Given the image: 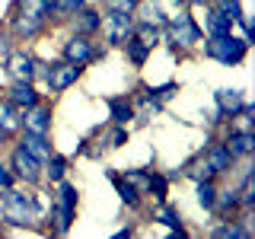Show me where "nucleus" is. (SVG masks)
<instances>
[{"mask_svg": "<svg viewBox=\"0 0 255 239\" xmlns=\"http://www.w3.org/2000/svg\"><path fill=\"white\" fill-rule=\"evenodd\" d=\"M0 220L10 230H29V233H45V204L35 188H3L0 191Z\"/></svg>", "mask_w": 255, "mask_h": 239, "instance_id": "1", "label": "nucleus"}, {"mask_svg": "<svg viewBox=\"0 0 255 239\" xmlns=\"http://www.w3.org/2000/svg\"><path fill=\"white\" fill-rule=\"evenodd\" d=\"M80 211V188L70 179H61L51 185V201L45 204V233L48 236H67L74 230Z\"/></svg>", "mask_w": 255, "mask_h": 239, "instance_id": "2", "label": "nucleus"}, {"mask_svg": "<svg viewBox=\"0 0 255 239\" xmlns=\"http://www.w3.org/2000/svg\"><path fill=\"white\" fill-rule=\"evenodd\" d=\"M163 45L172 48V54H191L198 51V45H201L204 32H201V22L191 16L188 6H179V13L166 16V26H163Z\"/></svg>", "mask_w": 255, "mask_h": 239, "instance_id": "3", "label": "nucleus"}, {"mask_svg": "<svg viewBox=\"0 0 255 239\" xmlns=\"http://www.w3.org/2000/svg\"><path fill=\"white\" fill-rule=\"evenodd\" d=\"M86 74V67L83 64H70V61H38V74H35V83L42 86V93L45 96H61V93H67L70 86H77L80 83V77Z\"/></svg>", "mask_w": 255, "mask_h": 239, "instance_id": "4", "label": "nucleus"}, {"mask_svg": "<svg viewBox=\"0 0 255 239\" xmlns=\"http://www.w3.org/2000/svg\"><path fill=\"white\" fill-rule=\"evenodd\" d=\"M201 54L207 61L214 64H223V67H239L246 58H249V42H246L243 35H236V32H230V35H204L201 38Z\"/></svg>", "mask_w": 255, "mask_h": 239, "instance_id": "5", "label": "nucleus"}, {"mask_svg": "<svg viewBox=\"0 0 255 239\" xmlns=\"http://www.w3.org/2000/svg\"><path fill=\"white\" fill-rule=\"evenodd\" d=\"M106 54H109V45L99 42V38H90V35H77V32H70V35L61 42V58L70 61V64L93 67V64L106 61Z\"/></svg>", "mask_w": 255, "mask_h": 239, "instance_id": "6", "label": "nucleus"}, {"mask_svg": "<svg viewBox=\"0 0 255 239\" xmlns=\"http://www.w3.org/2000/svg\"><path fill=\"white\" fill-rule=\"evenodd\" d=\"M6 166H10L16 185H29V188H38L45 182L42 175V159H35L22 143H13L10 140V156H6Z\"/></svg>", "mask_w": 255, "mask_h": 239, "instance_id": "7", "label": "nucleus"}, {"mask_svg": "<svg viewBox=\"0 0 255 239\" xmlns=\"http://www.w3.org/2000/svg\"><path fill=\"white\" fill-rule=\"evenodd\" d=\"M3 26H6V32H10L13 42H35V38H42L45 32L51 29L45 19L16 10L13 3H10V10H6V16H3Z\"/></svg>", "mask_w": 255, "mask_h": 239, "instance_id": "8", "label": "nucleus"}, {"mask_svg": "<svg viewBox=\"0 0 255 239\" xmlns=\"http://www.w3.org/2000/svg\"><path fill=\"white\" fill-rule=\"evenodd\" d=\"M134 22H137L134 13H102V29H99L102 42L109 48H122L128 38H131Z\"/></svg>", "mask_w": 255, "mask_h": 239, "instance_id": "9", "label": "nucleus"}, {"mask_svg": "<svg viewBox=\"0 0 255 239\" xmlns=\"http://www.w3.org/2000/svg\"><path fill=\"white\" fill-rule=\"evenodd\" d=\"M0 67H3L6 80H35L38 74V58L29 51V48H10L6 51V58L0 61Z\"/></svg>", "mask_w": 255, "mask_h": 239, "instance_id": "10", "label": "nucleus"}, {"mask_svg": "<svg viewBox=\"0 0 255 239\" xmlns=\"http://www.w3.org/2000/svg\"><path fill=\"white\" fill-rule=\"evenodd\" d=\"M51 127H54V106L48 99L35 102L32 109L22 112V127H19V131H32V134H45V137H51Z\"/></svg>", "mask_w": 255, "mask_h": 239, "instance_id": "11", "label": "nucleus"}, {"mask_svg": "<svg viewBox=\"0 0 255 239\" xmlns=\"http://www.w3.org/2000/svg\"><path fill=\"white\" fill-rule=\"evenodd\" d=\"M67 32H77V35H90V38H99V29H102V6H93V3H83L80 10L70 16L67 22Z\"/></svg>", "mask_w": 255, "mask_h": 239, "instance_id": "12", "label": "nucleus"}, {"mask_svg": "<svg viewBox=\"0 0 255 239\" xmlns=\"http://www.w3.org/2000/svg\"><path fill=\"white\" fill-rule=\"evenodd\" d=\"M3 96H6V99H10L19 112H26V109L35 106V102L45 99L42 86H38L35 80H10V83H6V90H3Z\"/></svg>", "mask_w": 255, "mask_h": 239, "instance_id": "13", "label": "nucleus"}, {"mask_svg": "<svg viewBox=\"0 0 255 239\" xmlns=\"http://www.w3.org/2000/svg\"><path fill=\"white\" fill-rule=\"evenodd\" d=\"M198 156L211 166V172L217 175V179H220V175H230V172H233V166H236V159L230 156V150H227V143H223V140H211L207 147H201V153H198Z\"/></svg>", "mask_w": 255, "mask_h": 239, "instance_id": "14", "label": "nucleus"}, {"mask_svg": "<svg viewBox=\"0 0 255 239\" xmlns=\"http://www.w3.org/2000/svg\"><path fill=\"white\" fill-rule=\"evenodd\" d=\"M223 143H227V150H230V156L236 159H252L255 153V134L252 131H233V127H223Z\"/></svg>", "mask_w": 255, "mask_h": 239, "instance_id": "15", "label": "nucleus"}, {"mask_svg": "<svg viewBox=\"0 0 255 239\" xmlns=\"http://www.w3.org/2000/svg\"><path fill=\"white\" fill-rule=\"evenodd\" d=\"M150 220H153V223H163V227H169L172 236H188L185 223H182V214L175 211L169 201H153V207H150Z\"/></svg>", "mask_w": 255, "mask_h": 239, "instance_id": "16", "label": "nucleus"}, {"mask_svg": "<svg viewBox=\"0 0 255 239\" xmlns=\"http://www.w3.org/2000/svg\"><path fill=\"white\" fill-rule=\"evenodd\" d=\"M102 172H106V179L112 182V188H115L118 201H122L125 207H140V204H143V195H140V191L134 188V185H131V182H128L118 169H102Z\"/></svg>", "mask_w": 255, "mask_h": 239, "instance_id": "17", "label": "nucleus"}, {"mask_svg": "<svg viewBox=\"0 0 255 239\" xmlns=\"http://www.w3.org/2000/svg\"><path fill=\"white\" fill-rule=\"evenodd\" d=\"M106 109H109V121L112 124H131L134 121V99H131V93L106 96Z\"/></svg>", "mask_w": 255, "mask_h": 239, "instance_id": "18", "label": "nucleus"}, {"mask_svg": "<svg viewBox=\"0 0 255 239\" xmlns=\"http://www.w3.org/2000/svg\"><path fill=\"white\" fill-rule=\"evenodd\" d=\"M13 140H16V143H22V147H26V150H29V153L35 156V159H42V163H45V159L54 153V143H51V137H45V134L19 131V134H16Z\"/></svg>", "mask_w": 255, "mask_h": 239, "instance_id": "19", "label": "nucleus"}, {"mask_svg": "<svg viewBox=\"0 0 255 239\" xmlns=\"http://www.w3.org/2000/svg\"><path fill=\"white\" fill-rule=\"evenodd\" d=\"M201 10H204V19H201V32H204V35H230V32H236L233 22H230L227 16H220L211 3H204Z\"/></svg>", "mask_w": 255, "mask_h": 239, "instance_id": "20", "label": "nucleus"}, {"mask_svg": "<svg viewBox=\"0 0 255 239\" xmlns=\"http://www.w3.org/2000/svg\"><path fill=\"white\" fill-rule=\"evenodd\" d=\"M236 211H239V188L236 185L217 188V198H214L211 214H214V217H233Z\"/></svg>", "mask_w": 255, "mask_h": 239, "instance_id": "21", "label": "nucleus"}, {"mask_svg": "<svg viewBox=\"0 0 255 239\" xmlns=\"http://www.w3.org/2000/svg\"><path fill=\"white\" fill-rule=\"evenodd\" d=\"M67 172H70V156H67V153H58V150H54V153L42 163V175H45L48 185L67 179Z\"/></svg>", "mask_w": 255, "mask_h": 239, "instance_id": "22", "label": "nucleus"}, {"mask_svg": "<svg viewBox=\"0 0 255 239\" xmlns=\"http://www.w3.org/2000/svg\"><path fill=\"white\" fill-rule=\"evenodd\" d=\"M246 102H249V99H246L243 90H214V106L223 112V118L236 115V112L243 109Z\"/></svg>", "mask_w": 255, "mask_h": 239, "instance_id": "23", "label": "nucleus"}, {"mask_svg": "<svg viewBox=\"0 0 255 239\" xmlns=\"http://www.w3.org/2000/svg\"><path fill=\"white\" fill-rule=\"evenodd\" d=\"M166 16H169V13H166L156 0H137V6H134V19L147 22V26H159V29H163L166 26Z\"/></svg>", "mask_w": 255, "mask_h": 239, "instance_id": "24", "label": "nucleus"}, {"mask_svg": "<svg viewBox=\"0 0 255 239\" xmlns=\"http://www.w3.org/2000/svg\"><path fill=\"white\" fill-rule=\"evenodd\" d=\"M122 51H125V58H128V64H131L134 70H140V67H147V61H150V54H153V48H147L140 42V38H128V42L122 45Z\"/></svg>", "mask_w": 255, "mask_h": 239, "instance_id": "25", "label": "nucleus"}, {"mask_svg": "<svg viewBox=\"0 0 255 239\" xmlns=\"http://www.w3.org/2000/svg\"><path fill=\"white\" fill-rule=\"evenodd\" d=\"M0 127H3L6 134H19V127H22V112L13 106L6 96H0Z\"/></svg>", "mask_w": 255, "mask_h": 239, "instance_id": "26", "label": "nucleus"}, {"mask_svg": "<svg viewBox=\"0 0 255 239\" xmlns=\"http://www.w3.org/2000/svg\"><path fill=\"white\" fill-rule=\"evenodd\" d=\"M143 198H153V201H169V179L163 172L150 169V179H147V191Z\"/></svg>", "mask_w": 255, "mask_h": 239, "instance_id": "27", "label": "nucleus"}, {"mask_svg": "<svg viewBox=\"0 0 255 239\" xmlns=\"http://www.w3.org/2000/svg\"><path fill=\"white\" fill-rule=\"evenodd\" d=\"M83 3H90V0H51V26H58V22H67Z\"/></svg>", "mask_w": 255, "mask_h": 239, "instance_id": "28", "label": "nucleus"}, {"mask_svg": "<svg viewBox=\"0 0 255 239\" xmlns=\"http://www.w3.org/2000/svg\"><path fill=\"white\" fill-rule=\"evenodd\" d=\"M13 6L29 16H38V19H45L51 26V0H13Z\"/></svg>", "mask_w": 255, "mask_h": 239, "instance_id": "29", "label": "nucleus"}, {"mask_svg": "<svg viewBox=\"0 0 255 239\" xmlns=\"http://www.w3.org/2000/svg\"><path fill=\"white\" fill-rule=\"evenodd\" d=\"M217 179H201V182H195V201L204 207L207 214H211V207H214V198H217Z\"/></svg>", "mask_w": 255, "mask_h": 239, "instance_id": "30", "label": "nucleus"}, {"mask_svg": "<svg viewBox=\"0 0 255 239\" xmlns=\"http://www.w3.org/2000/svg\"><path fill=\"white\" fill-rule=\"evenodd\" d=\"M131 35L140 38L147 48H159V45H163V38H166L159 26H147V22H134V32H131Z\"/></svg>", "mask_w": 255, "mask_h": 239, "instance_id": "31", "label": "nucleus"}, {"mask_svg": "<svg viewBox=\"0 0 255 239\" xmlns=\"http://www.w3.org/2000/svg\"><path fill=\"white\" fill-rule=\"evenodd\" d=\"M211 6H214V10H217L220 16H227V19L233 22V26H236V22L246 16V6H243V0H211Z\"/></svg>", "mask_w": 255, "mask_h": 239, "instance_id": "32", "label": "nucleus"}, {"mask_svg": "<svg viewBox=\"0 0 255 239\" xmlns=\"http://www.w3.org/2000/svg\"><path fill=\"white\" fill-rule=\"evenodd\" d=\"M122 175H125V179L131 182V185L137 188V191H140V195L147 191V179H150V169H147V166H134V169H122Z\"/></svg>", "mask_w": 255, "mask_h": 239, "instance_id": "33", "label": "nucleus"}, {"mask_svg": "<svg viewBox=\"0 0 255 239\" xmlns=\"http://www.w3.org/2000/svg\"><path fill=\"white\" fill-rule=\"evenodd\" d=\"M143 86H147V93L153 96V99H159V102L172 99V96L179 93V80H169V83H159V86H150V83H143Z\"/></svg>", "mask_w": 255, "mask_h": 239, "instance_id": "34", "label": "nucleus"}, {"mask_svg": "<svg viewBox=\"0 0 255 239\" xmlns=\"http://www.w3.org/2000/svg\"><path fill=\"white\" fill-rule=\"evenodd\" d=\"M102 13H134L137 0H99Z\"/></svg>", "mask_w": 255, "mask_h": 239, "instance_id": "35", "label": "nucleus"}, {"mask_svg": "<svg viewBox=\"0 0 255 239\" xmlns=\"http://www.w3.org/2000/svg\"><path fill=\"white\" fill-rule=\"evenodd\" d=\"M10 185H16V179H13L10 166H6V159H0V191H3V188H10Z\"/></svg>", "mask_w": 255, "mask_h": 239, "instance_id": "36", "label": "nucleus"}, {"mask_svg": "<svg viewBox=\"0 0 255 239\" xmlns=\"http://www.w3.org/2000/svg\"><path fill=\"white\" fill-rule=\"evenodd\" d=\"M134 236V227H122V230H115V239H131Z\"/></svg>", "mask_w": 255, "mask_h": 239, "instance_id": "37", "label": "nucleus"}, {"mask_svg": "<svg viewBox=\"0 0 255 239\" xmlns=\"http://www.w3.org/2000/svg\"><path fill=\"white\" fill-rule=\"evenodd\" d=\"M207 0H182V6H188V10H195V6H204Z\"/></svg>", "mask_w": 255, "mask_h": 239, "instance_id": "38", "label": "nucleus"}, {"mask_svg": "<svg viewBox=\"0 0 255 239\" xmlns=\"http://www.w3.org/2000/svg\"><path fill=\"white\" fill-rule=\"evenodd\" d=\"M10 140H13V134H6L3 127H0V147H6V143H10Z\"/></svg>", "mask_w": 255, "mask_h": 239, "instance_id": "39", "label": "nucleus"}, {"mask_svg": "<svg viewBox=\"0 0 255 239\" xmlns=\"http://www.w3.org/2000/svg\"><path fill=\"white\" fill-rule=\"evenodd\" d=\"M6 233V227H3V220H0V236H3Z\"/></svg>", "mask_w": 255, "mask_h": 239, "instance_id": "40", "label": "nucleus"}, {"mask_svg": "<svg viewBox=\"0 0 255 239\" xmlns=\"http://www.w3.org/2000/svg\"><path fill=\"white\" fill-rule=\"evenodd\" d=\"M169 3H175V6H182V0H169Z\"/></svg>", "mask_w": 255, "mask_h": 239, "instance_id": "41", "label": "nucleus"}, {"mask_svg": "<svg viewBox=\"0 0 255 239\" xmlns=\"http://www.w3.org/2000/svg\"><path fill=\"white\" fill-rule=\"evenodd\" d=\"M207 3H211V0H207Z\"/></svg>", "mask_w": 255, "mask_h": 239, "instance_id": "42", "label": "nucleus"}]
</instances>
